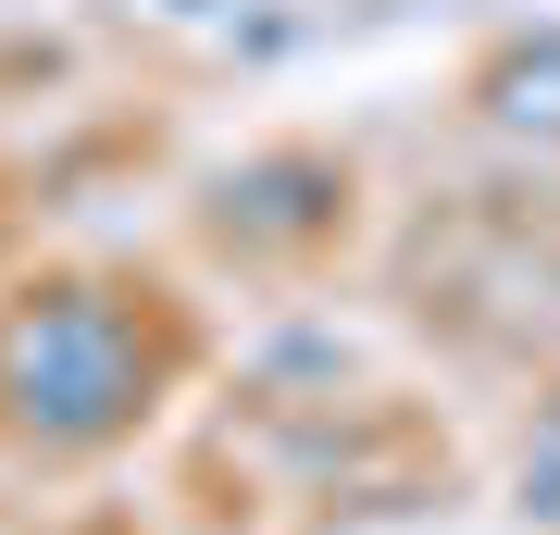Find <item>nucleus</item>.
<instances>
[{
    "instance_id": "nucleus-1",
    "label": "nucleus",
    "mask_w": 560,
    "mask_h": 535,
    "mask_svg": "<svg viewBox=\"0 0 560 535\" xmlns=\"http://www.w3.org/2000/svg\"><path fill=\"white\" fill-rule=\"evenodd\" d=\"M13 361H25V423L38 437H113L125 411H138V349H125L113 312H88V299H62V312H25L13 324Z\"/></svg>"
}]
</instances>
